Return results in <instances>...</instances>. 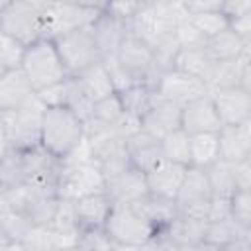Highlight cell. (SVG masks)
<instances>
[{
    "mask_svg": "<svg viewBox=\"0 0 251 251\" xmlns=\"http://www.w3.org/2000/svg\"><path fill=\"white\" fill-rule=\"evenodd\" d=\"M25 47L18 43L14 37L0 33V69L2 71H16L22 67Z\"/></svg>",
    "mask_w": 251,
    "mask_h": 251,
    "instance_id": "cell-40",
    "label": "cell"
},
{
    "mask_svg": "<svg viewBox=\"0 0 251 251\" xmlns=\"http://www.w3.org/2000/svg\"><path fill=\"white\" fill-rule=\"evenodd\" d=\"M222 14L229 20L251 14V0H222Z\"/></svg>",
    "mask_w": 251,
    "mask_h": 251,
    "instance_id": "cell-51",
    "label": "cell"
},
{
    "mask_svg": "<svg viewBox=\"0 0 251 251\" xmlns=\"http://www.w3.org/2000/svg\"><path fill=\"white\" fill-rule=\"evenodd\" d=\"M8 251H29V249H27L24 243H20V241H14V243H10Z\"/></svg>",
    "mask_w": 251,
    "mask_h": 251,
    "instance_id": "cell-58",
    "label": "cell"
},
{
    "mask_svg": "<svg viewBox=\"0 0 251 251\" xmlns=\"http://www.w3.org/2000/svg\"><path fill=\"white\" fill-rule=\"evenodd\" d=\"M2 73H6V71H2V69H0V75H2Z\"/></svg>",
    "mask_w": 251,
    "mask_h": 251,
    "instance_id": "cell-62",
    "label": "cell"
},
{
    "mask_svg": "<svg viewBox=\"0 0 251 251\" xmlns=\"http://www.w3.org/2000/svg\"><path fill=\"white\" fill-rule=\"evenodd\" d=\"M124 114V108H122V102L118 98V94H110L98 102H94V108H92V116L88 120H94L102 126H112L120 116Z\"/></svg>",
    "mask_w": 251,
    "mask_h": 251,
    "instance_id": "cell-41",
    "label": "cell"
},
{
    "mask_svg": "<svg viewBox=\"0 0 251 251\" xmlns=\"http://www.w3.org/2000/svg\"><path fill=\"white\" fill-rule=\"evenodd\" d=\"M137 210L145 216V220L157 229H165L176 216H178V210H176V204L175 200H169V198H161V196H153V194H147L143 200H139L137 204Z\"/></svg>",
    "mask_w": 251,
    "mask_h": 251,
    "instance_id": "cell-25",
    "label": "cell"
},
{
    "mask_svg": "<svg viewBox=\"0 0 251 251\" xmlns=\"http://www.w3.org/2000/svg\"><path fill=\"white\" fill-rule=\"evenodd\" d=\"M35 0H14L6 2L0 12L2 33L14 37L24 47L43 39L41 29V12Z\"/></svg>",
    "mask_w": 251,
    "mask_h": 251,
    "instance_id": "cell-7",
    "label": "cell"
},
{
    "mask_svg": "<svg viewBox=\"0 0 251 251\" xmlns=\"http://www.w3.org/2000/svg\"><path fill=\"white\" fill-rule=\"evenodd\" d=\"M73 208L80 229H104V224L112 210V202L106 192H96L75 200Z\"/></svg>",
    "mask_w": 251,
    "mask_h": 251,
    "instance_id": "cell-22",
    "label": "cell"
},
{
    "mask_svg": "<svg viewBox=\"0 0 251 251\" xmlns=\"http://www.w3.org/2000/svg\"><path fill=\"white\" fill-rule=\"evenodd\" d=\"M59 198L57 196H45V194H33L25 206V216L33 226H51V220L55 216Z\"/></svg>",
    "mask_w": 251,
    "mask_h": 251,
    "instance_id": "cell-34",
    "label": "cell"
},
{
    "mask_svg": "<svg viewBox=\"0 0 251 251\" xmlns=\"http://www.w3.org/2000/svg\"><path fill=\"white\" fill-rule=\"evenodd\" d=\"M141 2H104V10L124 22L129 24V20L135 16V12L139 10Z\"/></svg>",
    "mask_w": 251,
    "mask_h": 251,
    "instance_id": "cell-48",
    "label": "cell"
},
{
    "mask_svg": "<svg viewBox=\"0 0 251 251\" xmlns=\"http://www.w3.org/2000/svg\"><path fill=\"white\" fill-rule=\"evenodd\" d=\"M222 251H251V239L249 237H239V239L231 241L227 247H224Z\"/></svg>",
    "mask_w": 251,
    "mask_h": 251,
    "instance_id": "cell-54",
    "label": "cell"
},
{
    "mask_svg": "<svg viewBox=\"0 0 251 251\" xmlns=\"http://www.w3.org/2000/svg\"><path fill=\"white\" fill-rule=\"evenodd\" d=\"M116 59L120 61V65L135 78V82H143L147 86H155L157 78L161 76V73L155 67V53L151 47H147L141 39H137L133 33L127 31V35L124 37Z\"/></svg>",
    "mask_w": 251,
    "mask_h": 251,
    "instance_id": "cell-11",
    "label": "cell"
},
{
    "mask_svg": "<svg viewBox=\"0 0 251 251\" xmlns=\"http://www.w3.org/2000/svg\"><path fill=\"white\" fill-rule=\"evenodd\" d=\"M235 180L237 190H251V159L235 163Z\"/></svg>",
    "mask_w": 251,
    "mask_h": 251,
    "instance_id": "cell-53",
    "label": "cell"
},
{
    "mask_svg": "<svg viewBox=\"0 0 251 251\" xmlns=\"http://www.w3.org/2000/svg\"><path fill=\"white\" fill-rule=\"evenodd\" d=\"M67 102H65V108H69L82 124L92 116V108H94V102L84 94V90L78 86V82L73 78V76H67Z\"/></svg>",
    "mask_w": 251,
    "mask_h": 251,
    "instance_id": "cell-37",
    "label": "cell"
},
{
    "mask_svg": "<svg viewBox=\"0 0 251 251\" xmlns=\"http://www.w3.org/2000/svg\"><path fill=\"white\" fill-rule=\"evenodd\" d=\"M139 251H178V245L165 231H157L147 243L139 247Z\"/></svg>",
    "mask_w": 251,
    "mask_h": 251,
    "instance_id": "cell-49",
    "label": "cell"
},
{
    "mask_svg": "<svg viewBox=\"0 0 251 251\" xmlns=\"http://www.w3.org/2000/svg\"><path fill=\"white\" fill-rule=\"evenodd\" d=\"M59 163L61 165H96L94 157H92V151H90V145H88V139L82 137V141Z\"/></svg>",
    "mask_w": 251,
    "mask_h": 251,
    "instance_id": "cell-47",
    "label": "cell"
},
{
    "mask_svg": "<svg viewBox=\"0 0 251 251\" xmlns=\"http://www.w3.org/2000/svg\"><path fill=\"white\" fill-rule=\"evenodd\" d=\"M33 88L27 82L25 75L16 69V71H6L0 75V114L14 112L22 108L25 102L33 98Z\"/></svg>",
    "mask_w": 251,
    "mask_h": 251,
    "instance_id": "cell-21",
    "label": "cell"
},
{
    "mask_svg": "<svg viewBox=\"0 0 251 251\" xmlns=\"http://www.w3.org/2000/svg\"><path fill=\"white\" fill-rule=\"evenodd\" d=\"M73 78L78 82V86L84 90V94L92 102H98V100H102L110 94H116L114 86H112V80L108 76V71L102 65V61L84 69V71H80V73H76V75H73Z\"/></svg>",
    "mask_w": 251,
    "mask_h": 251,
    "instance_id": "cell-24",
    "label": "cell"
},
{
    "mask_svg": "<svg viewBox=\"0 0 251 251\" xmlns=\"http://www.w3.org/2000/svg\"><path fill=\"white\" fill-rule=\"evenodd\" d=\"M204 47H206L208 55H210L216 63H220V61H233V59H237L247 47H251V43L243 41L239 35H235V33L227 27V29H224L222 33L210 37Z\"/></svg>",
    "mask_w": 251,
    "mask_h": 251,
    "instance_id": "cell-27",
    "label": "cell"
},
{
    "mask_svg": "<svg viewBox=\"0 0 251 251\" xmlns=\"http://www.w3.org/2000/svg\"><path fill=\"white\" fill-rule=\"evenodd\" d=\"M106 178L96 165H61L57 171V198L61 200H78L88 194L104 192Z\"/></svg>",
    "mask_w": 251,
    "mask_h": 251,
    "instance_id": "cell-9",
    "label": "cell"
},
{
    "mask_svg": "<svg viewBox=\"0 0 251 251\" xmlns=\"http://www.w3.org/2000/svg\"><path fill=\"white\" fill-rule=\"evenodd\" d=\"M208 247V245H206ZM208 251H222V249H214V247H208Z\"/></svg>",
    "mask_w": 251,
    "mask_h": 251,
    "instance_id": "cell-61",
    "label": "cell"
},
{
    "mask_svg": "<svg viewBox=\"0 0 251 251\" xmlns=\"http://www.w3.org/2000/svg\"><path fill=\"white\" fill-rule=\"evenodd\" d=\"M0 188H2V184H0Z\"/></svg>",
    "mask_w": 251,
    "mask_h": 251,
    "instance_id": "cell-63",
    "label": "cell"
},
{
    "mask_svg": "<svg viewBox=\"0 0 251 251\" xmlns=\"http://www.w3.org/2000/svg\"><path fill=\"white\" fill-rule=\"evenodd\" d=\"M100 2L96 4H69V2H41V29L43 39H57L73 29L90 25L102 12Z\"/></svg>",
    "mask_w": 251,
    "mask_h": 251,
    "instance_id": "cell-3",
    "label": "cell"
},
{
    "mask_svg": "<svg viewBox=\"0 0 251 251\" xmlns=\"http://www.w3.org/2000/svg\"><path fill=\"white\" fill-rule=\"evenodd\" d=\"M222 126H239L251 122V92L243 88H226L208 92Z\"/></svg>",
    "mask_w": 251,
    "mask_h": 251,
    "instance_id": "cell-13",
    "label": "cell"
},
{
    "mask_svg": "<svg viewBox=\"0 0 251 251\" xmlns=\"http://www.w3.org/2000/svg\"><path fill=\"white\" fill-rule=\"evenodd\" d=\"M31 222L24 212H16V210H0V231L14 243V241H22L25 237V233L31 229Z\"/></svg>",
    "mask_w": 251,
    "mask_h": 251,
    "instance_id": "cell-36",
    "label": "cell"
},
{
    "mask_svg": "<svg viewBox=\"0 0 251 251\" xmlns=\"http://www.w3.org/2000/svg\"><path fill=\"white\" fill-rule=\"evenodd\" d=\"M10 243H12V241H10V239H8V237H6V235L0 231V251H8Z\"/></svg>",
    "mask_w": 251,
    "mask_h": 251,
    "instance_id": "cell-57",
    "label": "cell"
},
{
    "mask_svg": "<svg viewBox=\"0 0 251 251\" xmlns=\"http://www.w3.org/2000/svg\"><path fill=\"white\" fill-rule=\"evenodd\" d=\"M110 127H112L114 133L120 135L122 139H129L131 135H135L137 131H141V120L135 118V116H131V114H127V112H124Z\"/></svg>",
    "mask_w": 251,
    "mask_h": 251,
    "instance_id": "cell-46",
    "label": "cell"
},
{
    "mask_svg": "<svg viewBox=\"0 0 251 251\" xmlns=\"http://www.w3.org/2000/svg\"><path fill=\"white\" fill-rule=\"evenodd\" d=\"M188 20L184 2H141L135 16L129 20V33L141 39L155 51L176 43L175 29L180 22Z\"/></svg>",
    "mask_w": 251,
    "mask_h": 251,
    "instance_id": "cell-1",
    "label": "cell"
},
{
    "mask_svg": "<svg viewBox=\"0 0 251 251\" xmlns=\"http://www.w3.org/2000/svg\"><path fill=\"white\" fill-rule=\"evenodd\" d=\"M184 165H176L171 161H163L161 165H157L155 169H151L149 173H145V182H147V190L153 196H161V198H169L175 200L176 192L184 180L186 175Z\"/></svg>",
    "mask_w": 251,
    "mask_h": 251,
    "instance_id": "cell-20",
    "label": "cell"
},
{
    "mask_svg": "<svg viewBox=\"0 0 251 251\" xmlns=\"http://www.w3.org/2000/svg\"><path fill=\"white\" fill-rule=\"evenodd\" d=\"M206 171L210 188L214 196H224V198H231L237 190V180H235V163H227L218 159L214 165H210Z\"/></svg>",
    "mask_w": 251,
    "mask_h": 251,
    "instance_id": "cell-29",
    "label": "cell"
},
{
    "mask_svg": "<svg viewBox=\"0 0 251 251\" xmlns=\"http://www.w3.org/2000/svg\"><path fill=\"white\" fill-rule=\"evenodd\" d=\"M67 78L57 82V84H51L39 92H35L37 100L45 106V108H65V102H67Z\"/></svg>",
    "mask_w": 251,
    "mask_h": 251,
    "instance_id": "cell-45",
    "label": "cell"
},
{
    "mask_svg": "<svg viewBox=\"0 0 251 251\" xmlns=\"http://www.w3.org/2000/svg\"><path fill=\"white\" fill-rule=\"evenodd\" d=\"M251 65V47H247L237 59L233 61H220L214 63L208 78H206V88L208 92L214 90H226V88H237L239 86V78L243 69Z\"/></svg>",
    "mask_w": 251,
    "mask_h": 251,
    "instance_id": "cell-23",
    "label": "cell"
},
{
    "mask_svg": "<svg viewBox=\"0 0 251 251\" xmlns=\"http://www.w3.org/2000/svg\"><path fill=\"white\" fill-rule=\"evenodd\" d=\"M229 220L251 231V190H239L229 198Z\"/></svg>",
    "mask_w": 251,
    "mask_h": 251,
    "instance_id": "cell-39",
    "label": "cell"
},
{
    "mask_svg": "<svg viewBox=\"0 0 251 251\" xmlns=\"http://www.w3.org/2000/svg\"><path fill=\"white\" fill-rule=\"evenodd\" d=\"M220 159L218 133H194L190 135V167L208 169Z\"/></svg>",
    "mask_w": 251,
    "mask_h": 251,
    "instance_id": "cell-31",
    "label": "cell"
},
{
    "mask_svg": "<svg viewBox=\"0 0 251 251\" xmlns=\"http://www.w3.org/2000/svg\"><path fill=\"white\" fill-rule=\"evenodd\" d=\"M104 192L112 204H137L139 200H143L149 194L145 175L133 167H129L127 171H124L112 178H106Z\"/></svg>",
    "mask_w": 251,
    "mask_h": 251,
    "instance_id": "cell-16",
    "label": "cell"
},
{
    "mask_svg": "<svg viewBox=\"0 0 251 251\" xmlns=\"http://www.w3.org/2000/svg\"><path fill=\"white\" fill-rule=\"evenodd\" d=\"M53 43H55V49H57L61 63L69 76L102 61V55L98 51V45L94 41L90 25L73 29V31L53 39Z\"/></svg>",
    "mask_w": 251,
    "mask_h": 251,
    "instance_id": "cell-8",
    "label": "cell"
},
{
    "mask_svg": "<svg viewBox=\"0 0 251 251\" xmlns=\"http://www.w3.org/2000/svg\"><path fill=\"white\" fill-rule=\"evenodd\" d=\"M180 129L186 135L194 133H218L222 122L216 114L210 94H204L196 100H190L180 110Z\"/></svg>",
    "mask_w": 251,
    "mask_h": 251,
    "instance_id": "cell-14",
    "label": "cell"
},
{
    "mask_svg": "<svg viewBox=\"0 0 251 251\" xmlns=\"http://www.w3.org/2000/svg\"><path fill=\"white\" fill-rule=\"evenodd\" d=\"M229 29L235 35H239L243 41L251 43V14H243L239 18L229 20Z\"/></svg>",
    "mask_w": 251,
    "mask_h": 251,
    "instance_id": "cell-52",
    "label": "cell"
},
{
    "mask_svg": "<svg viewBox=\"0 0 251 251\" xmlns=\"http://www.w3.org/2000/svg\"><path fill=\"white\" fill-rule=\"evenodd\" d=\"M178 251H208V247L204 243H198V245H178Z\"/></svg>",
    "mask_w": 251,
    "mask_h": 251,
    "instance_id": "cell-55",
    "label": "cell"
},
{
    "mask_svg": "<svg viewBox=\"0 0 251 251\" xmlns=\"http://www.w3.org/2000/svg\"><path fill=\"white\" fill-rule=\"evenodd\" d=\"M4 4H6V2H4V0H0V12H2V8H4ZM0 33H2V25H0Z\"/></svg>",
    "mask_w": 251,
    "mask_h": 251,
    "instance_id": "cell-59",
    "label": "cell"
},
{
    "mask_svg": "<svg viewBox=\"0 0 251 251\" xmlns=\"http://www.w3.org/2000/svg\"><path fill=\"white\" fill-rule=\"evenodd\" d=\"M220 159L227 163H241L251 159V122L239 126H222L218 131Z\"/></svg>",
    "mask_w": 251,
    "mask_h": 251,
    "instance_id": "cell-19",
    "label": "cell"
},
{
    "mask_svg": "<svg viewBox=\"0 0 251 251\" xmlns=\"http://www.w3.org/2000/svg\"><path fill=\"white\" fill-rule=\"evenodd\" d=\"M212 196L214 194H212L206 171L196 169V167H188L184 180L176 192L175 204H176V210L180 216L208 222V208H210Z\"/></svg>",
    "mask_w": 251,
    "mask_h": 251,
    "instance_id": "cell-10",
    "label": "cell"
},
{
    "mask_svg": "<svg viewBox=\"0 0 251 251\" xmlns=\"http://www.w3.org/2000/svg\"><path fill=\"white\" fill-rule=\"evenodd\" d=\"M90 29H92L94 41L98 45V51H100V55L104 59V57H112V55L118 53L124 37L129 31V25H127V22L108 14L104 10V6H102L100 16L90 24Z\"/></svg>",
    "mask_w": 251,
    "mask_h": 251,
    "instance_id": "cell-17",
    "label": "cell"
},
{
    "mask_svg": "<svg viewBox=\"0 0 251 251\" xmlns=\"http://www.w3.org/2000/svg\"><path fill=\"white\" fill-rule=\"evenodd\" d=\"M222 220H229V198L212 196L208 208V222H222Z\"/></svg>",
    "mask_w": 251,
    "mask_h": 251,
    "instance_id": "cell-50",
    "label": "cell"
},
{
    "mask_svg": "<svg viewBox=\"0 0 251 251\" xmlns=\"http://www.w3.org/2000/svg\"><path fill=\"white\" fill-rule=\"evenodd\" d=\"M45 110L47 108L33 94V98L25 102L22 108L0 114L6 126L8 141L12 149L27 151V149H35L41 145V122H43Z\"/></svg>",
    "mask_w": 251,
    "mask_h": 251,
    "instance_id": "cell-5",
    "label": "cell"
},
{
    "mask_svg": "<svg viewBox=\"0 0 251 251\" xmlns=\"http://www.w3.org/2000/svg\"><path fill=\"white\" fill-rule=\"evenodd\" d=\"M59 251H76V247H69V249H59Z\"/></svg>",
    "mask_w": 251,
    "mask_h": 251,
    "instance_id": "cell-60",
    "label": "cell"
},
{
    "mask_svg": "<svg viewBox=\"0 0 251 251\" xmlns=\"http://www.w3.org/2000/svg\"><path fill=\"white\" fill-rule=\"evenodd\" d=\"M153 94H155V90L151 86H147L143 82H137V84L129 86L127 90L120 92L118 98L122 102L124 112H127V114H131V116H135V118L141 120L145 116V112L149 110V104L153 100Z\"/></svg>",
    "mask_w": 251,
    "mask_h": 251,
    "instance_id": "cell-33",
    "label": "cell"
},
{
    "mask_svg": "<svg viewBox=\"0 0 251 251\" xmlns=\"http://www.w3.org/2000/svg\"><path fill=\"white\" fill-rule=\"evenodd\" d=\"M49 227L59 231V233H65V235H78L80 233V226L76 222V214H75L71 200L59 198V204H57V210H55V216H53Z\"/></svg>",
    "mask_w": 251,
    "mask_h": 251,
    "instance_id": "cell-38",
    "label": "cell"
},
{
    "mask_svg": "<svg viewBox=\"0 0 251 251\" xmlns=\"http://www.w3.org/2000/svg\"><path fill=\"white\" fill-rule=\"evenodd\" d=\"M153 90L157 94H161L163 98H169V100H173V102H176L180 106H184L186 102L208 94V88H206L204 80H200V78H196L192 75H186L182 71H176V69L165 71L157 78Z\"/></svg>",
    "mask_w": 251,
    "mask_h": 251,
    "instance_id": "cell-12",
    "label": "cell"
},
{
    "mask_svg": "<svg viewBox=\"0 0 251 251\" xmlns=\"http://www.w3.org/2000/svg\"><path fill=\"white\" fill-rule=\"evenodd\" d=\"M104 231L114 243L129 247H141L157 233L135 204H112Z\"/></svg>",
    "mask_w": 251,
    "mask_h": 251,
    "instance_id": "cell-6",
    "label": "cell"
},
{
    "mask_svg": "<svg viewBox=\"0 0 251 251\" xmlns=\"http://www.w3.org/2000/svg\"><path fill=\"white\" fill-rule=\"evenodd\" d=\"M102 65H104L106 71H108V76H110V80H112V86H114V92H116V94L127 90V88L133 86V84H137L135 78L120 65V61L116 59V55L104 57V59H102Z\"/></svg>",
    "mask_w": 251,
    "mask_h": 251,
    "instance_id": "cell-43",
    "label": "cell"
},
{
    "mask_svg": "<svg viewBox=\"0 0 251 251\" xmlns=\"http://www.w3.org/2000/svg\"><path fill=\"white\" fill-rule=\"evenodd\" d=\"M175 41L178 49H194V47H204L208 39L192 25L190 20H184L175 29Z\"/></svg>",
    "mask_w": 251,
    "mask_h": 251,
    "instance_id": "cell-44",
    "label": "cell"
},
{
    "mask_svg": "<svg viewBox=\"0 0 251 251\" xmlns=\"http://www.w3.org/2000/svg\"><path fill=\"white\" fill-rule=\"evenodd\" d=\"M180 110H182L180 104L163 98L161 94L155 92L149 110L141 118V129L155 135L157 139H163L167 133L180 127Z\"/></svg>",
    "mask_w": 251,
    "mask_h": 251,
    "instance_id": "cell-15",
    "label": "cell"
},
{
    "mask_svg": "<svg viewBox=\"0 0 251 251\" xmlns=\"http://www.w3.org/2000/svg\"><path fill=\"white\" fill-rule=\"evenodd\" d=\"M239 237H249L251 239V231L235 226L231 220L206 222L202 243L208 245V247H214V249H224V247H227L231 241H235Z\"/></svg>",
    "mask_w": 251,
    "mask_h": 251,
    "instance_id": "cell-30",
    "label": "cell"
},
{
    "mask_svg": "<svg viewBox=\"0 0 251 251\" xmlns=\"http://www.w3.org/2000/svg\"><path fill=\"white\" fill-rule=\"evenodd\" d=\"M161 151L165 161L190 167V135H186L180 127L161 139Z\"/></svg>",
    "mask_w": 251,
    "mask_h": 251,
    "instance_id": "cell-32",
    "label": "cell"
},
{
    "mask_svg": "<svg viewBox=\"0 0 251 251\" xmlns=\"http://www.w3.org/2000/svg\"><path fill=\"white\" fill-rule=\"evenodd\" d=\"M188 20L192 22V25L206 37H214L218 33H222L224 29L229 27V22L227 18L222 14V8L220 10H208V12H196V14H190Z\"/></svg>",
    "mask_w": 251,
    "mask_h": 251,
    "instance_id": "cell-35",
    "label": "cell"
},
{
    "mask_svg": "<svg viewBox=\"0 0 251 251\" xmlns=\"http://www.w3.org/2000/svg\"><path fill=\"white\" fill-rule=\"evenodd\" d=\"M114 241L104 229H80L76 239V251H110Z\"/></svg>",
    "mask_w": 251,
    "mask_h": 251,
    "instance_id": "cell-42",
    "label": "cell"
},
{
    "mask_svg": "<svg viewBox=\"0 0 251 251\" xmlns=\"http://www.w3.org/2000/svg\"><path fill=\"white\" fill-rule=\"evenodd\" d=\"M110 251H139V247H129V245H120V243H114L110 247Z\"/></svg>",
    "mask_w": 251,
    "mask_h": 251,
    "instance_id": "cell-56",
    "label": "cell"
},
{
    "mask_svg": "<svg viewBox=\"0 0 251 251\" xmlns=\"http://www.w3.org/2000/svg\"><path fill=\"white\" fill-rule=\"evenodd\" d=\"M126 151L129 157V165L143 175L165 161L163 151H161V139L147 133L145 129L126 139Z\"/></svg>",
    "mask_w": 251,
    "mask_h": 251,
    "instance_id": "cell-18",
    "label": "cell"
},
{
    "mask_svg": "<svg viewBox=\"0 0 251 251\" xmlns=\"http://www.w3.org/2000/svg\"><path fill=\"white\" fill-rule=\"evenodd\" d=\"M84 137V124L69 108H47L41 122V147L57 161L65 159Z\"/></svg>",
    "mask_w": 251,
    "mask_h": 251,
    "instance_id": "cell-2",
    "label": "cell"
},
{
    "mask_svg": "<svg viewBox=\"0 0 251 251\" xmlns=\"http://www.w3.org/2000/svg\"><path fill=\"white\" fill-rule=\"evenodd\" d=\"M204 229H206V222L204 220H194V218L178 214L161 231H165L176 245H198L204 239Z\"/></svg>",
    "mask_w": 251,
    "mask_h": 251,
    "instance_id": "cell-28",
    "label": "cell"
},
{
    "mask_svg": "<svg viewBox=\"0 0 251 251\" xmlns=\"http://www.w3.org/2000/svg\"><path fill=\"white\" fill-rule=\"evenodd\" d=\"M20 71L25 75L33 92H39L69 76L51 39H39L27 45Z\"/></svg>",
    "mask_w": 251,
    "mask_h": 251,
    "instance_id": "cell-4",
    "label": "cell"
},
{
    "mask_svg": "<svg viewBox=\"0 0 251 251\" xmlns=\"http://www.w3.org/2000/svg\"><path fill=\"white\" fill-rule=\"evenodd\" d=\"M214 59L208 55L206 47H194V49H178L176 57H175V63H173V69L176 71H182L186 75H192L200 80H204L206 84V78L214 67Z\"/></svg>",
    "mask_w": 251,
    "mask_h": 251,
    "instance_id": "cell-26",
    "label": "cell"
}]
</instances>
